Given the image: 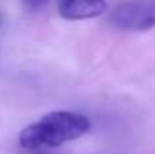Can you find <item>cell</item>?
<instances>
[{
    "label": "cell",
    "mask_w": 155,
    "mask_h": 154,
    "mask_svg": "<svg viewBox=\"0 0 155 154\" xmlns=\"http://www.w3.org/2000/svg\"><path fill=\"white\" fill-rule=\"evenodd\" d=\"M108 24L124 31H146L155 27V0H124L108 15Z\"/></svg>",
    "instance_id": "2"
},
{
    "label": "cell",
    "mask_w": 155,
    "mask_h": 154,
    "mask_svg": "<svg viewBox=\"0 0 155 154\" xmlns=\"http://www.w3.org/2000/svg\"><path fill=\"white\" fill-rule=\"evenodd\" d=\"M47 2H49V0H24L25 7H27L29 11H40V9H43V7L47 5Z\"/></svg>",
    "instance_id": "4"
},
{
    "label": "cell",
    "mask_w": 155,
    "mask_h": 154,
    "mask_svg": "<svg viewBox=\"0 0 155 154\" xmlns=\"http://www.w3.org/2000/svg\"><path fill=\"white\" fill-rule=\"evenodd\" d=\"M90 131L88 118L71 111H54L22 129L18 142L24 149H52L74 142Z\"/></svg>",
    "instance_id": "1"
},
{
    "label": "cell",
    "mask_w": 155,
    "mask_h": 154,
    "mask_svg": "<svg viewBox=\"0 0 155 154\" xmlns=\"http://www.w3.org/2000/svg\"><path fill=\"white\" fill-rule=\"evenodd\" d=\"M105 0H60L58 13L65 20H88L107 13Z\"/></svg>",
    "instance_id": "3"
}]
</instances>
